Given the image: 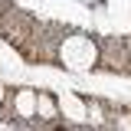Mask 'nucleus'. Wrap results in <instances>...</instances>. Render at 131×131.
I'll list each match as a JSON object with an SVG mask.
<instances>
[{"mask_svg":"<svg viewBox=\"0 0 131 131\" xmlns=\"http://www.w3.org/2000/svg\"><path fill=\"white\" fill-rule=\"evenodd\" d=\"M56 59L69 69H92L98 62V46L89 36H62L56 46Z\"/></svg>","mask_w":131,"mask_h":131,"instance_id":"obj_1","label":"nucleus"},{"mask_svg":"<svg viewBox=\"0 0 131 131\" xmlns=\"http://www.w3.org/2000/svg\"><path fill=\"white\" fill-rule=\"evenodd\" d=\"M7 102L16 121H36V89H16L13 95H7Z\"/></svg>","mask_w":131,"mask_h":131,"instance_id":"obj_2","label":"nucleus"},{"mask_svg":"<svg viewBox=\"0 0 131 131\" xmlns=\"http://www.w3.org/2000/svg\"><path fill=\"white\" fill-rule=\"evenodd\" d=\"M56 118H59V98L52 95V92H36V121L39 125H56Z\"/></svg>","mask_w":131,"mask_h":131,"instance_id":"obj_3","label":"nucleus"},{"mask_svg":"<svg viewBox=\"0 0 131 131\" xmlns=\"http://www.w3.org/2000/svg\"><path fill=\"white\" fill-rule=\"evenodd\" d=\"M85 112H89V105H85L82 98L69 95V92L59 98V115H66V118H85Z\"/></svg>","mask_w":131,"mask_h":131,"instance_id":"obj_4","label":"nucleus"},{"mask_svg":"<svg viewBox=\"0 0 131 131\" xmlns=\"http://www.w3.org/2000/svg\"><path fill=\"white\" fill-rule=\"evenodd\" d=\"M7 95H10V92H7V89H3V82H0V105L7 102Z\"/></svg>","mask_w":131,"mask_h":131,"instance_id":"obj_5","label":"nucleus"}]
</instances>
